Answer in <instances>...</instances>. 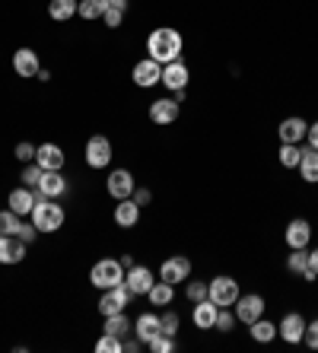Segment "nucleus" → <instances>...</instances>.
<instances>
[{"label": "nucleus", "mask_w": 318, "mask_h": 353, "mask_svg": "<svg viewBox=\"0 0 318 353\" xmlns=\"http://www.w3.org/2000/svg\"><path fill=\"white\" fill-rule=\"evenodd\" d=\"M181 35L179 29H169V26H159V29H153L147 39V51L150 58L159 61V64H169V61H179L181 58Z\"/></svg>", "instance_id": "1"}, {"label": "nucleus", "mask_w": 318, "mask_h": 353, "mask_svg": "<svg viewBox=\"0 0 318 353\" xmlns=\"http://www.w3.org/2000/svg\"><path fill=\"white\" fill-rule=\"evenodd\" d=\"M32 223L39 232H57L64 226V207L54 204V197H41L32 207Z\"/></svg>", "instance_id": "2"}, {"label": "nucleus", "mask_w": 318, "mask_h": 353, "mask_svg": "<svg viewBox=\"0 0 318 353\" xmlns=\"http://www.w3.org/2000/svg\"><path fill=\"white\" fill-rule=\"evenodd\" d=\"M124 268L121 258H102V261L92 264V271H90V280H92V287L99 290H108V287H118V283H124Z\"/></svg>", "instance_id": "3"}, {"label": "nucleus", "mask_w": 318, "mask_h": 353, "mask_svg": "<svg viewBox=\"0 0 318 353\" xmlns=\"http://www.w3.org/2000/svg\"><path fill=\"white\" fill-rule=\"evenodd\" d=\"M112 140L102 137V134H92L90 140H86V150H83V159H86V165L90 169H106L108 163H112Z\"/></svg>", "instance_id": "4"}, {"label": "nucleus", "mask_w": 318, "mask_h": 353, "mask_svg": "<svg viewBox=\"0 0 318 353\" xmlns=\"http://www.w3.org/2000/svg\"><path fill=\"white\" fill-rule=\"evenodd\" d=\"M131 290L118 283V287H108L102 290V299H99V312L102 315H115V312H124L128 305H131Z\"/></svg>", "instance_id": "5"}, {"label": "nucleus", "mask_w": 318, "mask_h": 353, "mask_svg": "<svg viewBox=\"0 0 318 353\" xmlns=\"http://www.w3.org/2000/svg\"><path fill=\"white\" fill-rule=\"evenodd\" d=\"M239 283L232 277H217V280H210V299L220 309H229V305H236V299H239Z\"/></svg>", "instance_id": "6"}, {"label": "nucleus", "mask_w": 318, "mask_h": 353, "mask_svg": "<svg viewBox=\"0 0 318 353\" xmlns=\"http://www.w3.org/2000/svg\"><path fill=\"white\" fill-rule=\"evenodd\" d=\"M153 283H156L153 271H150V268H143V264H131V268H128V274H124V287L131 290L134 296H147Z\"/></svg>", "instance_id": "7"}, {"label": "nucleus", "mask_w": 318, "mask_h": 353, "mask_svg": "<svg viewBox=\"0 0 318 353\" xmlns=\"http://www.w3.org/2000/svg\"><path fill=\"white\" fill-rule=\"evenodd\" d=\"M131 77H134V83H137V86L150 90V86H156V83L163 80V64H159V61H153V58H143V61H137V64H134Z\"/></svg>", "instance_id": "8"}, {"label": "nucleus", "mask_w": 318, "mask_h": 353, "mask_svg": "<svg viewBox=\"0 0 318 353\" xmlns=\"http://www.w3.org/2000/svg\"><path fill=\"white\" fill-rule=\"evenodd\" d=\"M159 277L166 280V283H185L188 277H191V261H188L185 255H175V258H166L163 268H159Z\"/></svg>", "instance_id": "9"}, {"label": "nucleus", "mask_w": 318, "mask_h": 353, "mask_svg": "<svg viewBox=\"0 0 318 353\" xmlns=\"http://www.w3.org/2000/svg\"><path fill=\"white\" fill-rule=\"evenodd\" d=\"M264 315V299L258 293H248V296H239L236 299V319L245 321V325H252Z\"/></svg>", "instance_id": "10"}, {"label": "nucleus", "mask_w": 318, "mask_h": 353, "mask_svg": "<svg viewBox=\"0 0 318 353\" xmlns=\"http://www.w3.org/2000/svg\"><path fill=\"white\" fill-rule=\"evenodd\" d=\"M106 188L115 201H124V197L134 194V175L128 172V169H115V172H108Z\"/></svg>", "instance_id": "11"}, {"label": "nucleus", "mask_w": 318, "mask_h": 353, "mask_svg": "<svg viewBox=\"0 0 318 353\" xmlns=\"http://www.w3.org/2000/svg\"><path fill=\"white\" fill-rule=\"evenodd\" d=\"M150 121L153 124H172L179 121V99H156L150 102Z\"/></svg>", "instance_id": "12"}, {"label": "nucleus", "mask_w": 318, "mask_h": 353, "mask_svg": "<svg viewBox=\"0 0 318 353\" xmlns=\"http://www.w3.org/2000/svg\"><path fill=\"white\" fill-rule=\"evenodd\" d=\"M166 86V90H172V92H179V90H185L188 86V67H185V61H169V64H163V80H159Z\"/></svg>", "instance_id": "13"}, {"label": "nucleus", "mask_w": 318, "mask_h": 353, "mask_svg": "<svg viewBox=\"0 0 318 353\" xmlns=\"http://www.w3.org/2000/svg\"><path fill=\"white\" fill-rule=\"evenodd\" d=\"M277 334L284 337L286 344H302V334H306V319L299 312L284 315V321L277 325Z\"/></svg>", "instance_id": "14"}, {"label": "nucleus", "mask_w": 318, "mask_h": 353, "mask_svg": "<svg viewBox=\"0 0 318 353\" xmlns=\"http://www.w3.org/2000/svg\"><path fill=\"white\" fill-rule=\"evenodd\" d=\"M13 70H17L19 77H26V80H32V77H39V70H41L39 54H35L32 48H19L17 54H13Z\"/></svg>", "instance_id": "15"}, {"label": "nucleus", "mask_w": 318, "mask_h": 353, "mask_svg": "<svg viewBox=\"0 0 318 353\" xmlns=\"http://www.w3.org/2000/svg\"><path fill=\"white\" fill-rule=\"evenodd\" d=\"M35 191H39L41 197H54V201H57V197L67 191V179L57 172V169H45V172H41L39 188H35Z\"/></svg>", "instance_id": "16"}, {"label": "nucleus", "mask_w": 318, "mask_h": 353, "mask_svg": "<svg viewBox=\"0 0 318 353\" xmlns=\"http://www.w3.org/2000/svg\"><path fill=\"white\" fill-rule=\"evenodd\" d=\"M26 242L19 236H0V264H19L26 258Z\"/></svg>", "instance_id": "17"}, {"label": "nucleus", "mask_w": 318, "mask_h": 353, "mask_svg": "<svg viewBox=\"0 0 318 353\" xmlns=\"http://www.w3.org/2000/svg\"><path fill=\"white\" fill-rule=\"evenodd\" d=\"M312 239V226L309 220H302V216H296V220L286 223V245L290 248H306Z\"/></svg>", "instance_id": "18"}, {"label": "nucleus", "mask_w": 318, "mask_h": 353, "mask_svg": "<svg viewBox=\"0 0 318 353\" xmlns=\"http://www.w3.org/2000/svg\"><path fill=\"white\" fill-rule=\"evenodd\" d=\"M277 134H280V140H284V143H299V140L309 134V124H306V118H299V115L284 118V121H280V128H277Z\"/></svg>", "instance_id": "19"}, {"label": "nucleus", "mask_w": 318, "mask_h": 353, "mask_svg": "<svg viewBox=\"0 0 318 353\" xmlns=\"http://www.w3.org/2000/svg\"><path fill=\"white\" fill-rule=\"evenodd\" d=\"M217 315H220V305L213 303V299H201V303H195V325L201 331H213V325H217Z\"/></svg>", "instance_id": "20"}, {"label": "nucleus", "mask_w": 318, "mask_h": 353, "mask_svg": "<svg viewBox=\"0 0 318 353\" xmlns=\"http://www.w3.org/2000/svg\"><path fill=\"white\" fill-rule=\"evenodd\" d=\"M115 223H118L121 230H134V226L140 223V207L134 204V197L118 201V207H115Z\"/></svg>", "instance_id": "21"}, {"label": "nucleus", "mask_w": 318, "mask_h": 353, "mask_svg": "<svg viewBox=\"0 0 318 353\" xmlns=\"http://www.w3.org/2000/svg\"><path fill=\"white\" fill-rule=\"evenodd\" d=\"M35 201H39V194H32V188H26V185H23V188H17V191H10V197H7L10 210H13V214H19V216L32 214Z\"/></svg>", "instance_id": "22"}, {"label": "nucleus", "mask_w": 318, "mask_h": 353, "mask_svg": "<svg viewBox=\"0 0 318 353\" xmlns=\"http://www.w3.org/2000/svg\"><path fill=\"white\" fill-rule=\"evenodd\" d=\"M35 163L41 165V169H64V150L57 147V143H41L39 153H35Z\"/></svg>", "instance_id": "23"}, {"label": "nucleus", "mask_w": 318, "mask_h": 353, "mask_svg": "<svg viewBox=\"0 0 318 353\" xmlns=\"http://www.w3.org/2000/svg\"><path fill=\"white\" fill-rule=\"evenodd\" d=\"M296 169H299V175L309 181V185H318V150H312V147L302 150V159Z\"/></svg>", "instance_id": "24"}, {"label": "nucleus", "mask_w": 318, "mask_h": 353, "mask_svg": "<svg viewBox=\"0 0 318 353\" xmlns=\"http://www.w3.org/2000/svg\"><path fill=\"white\" fill-rule=\"evenodd\" d=\"M134 334H137L140 341H147V344H150V337L159 334V315L143 312L137 321H134Z\"/></svg>", "instance_id": "25"}, {"label": "nucleus", "mask_w": 318, "mask_h": 353, "mask_svg": "<svg viewBox=\"0 0 318 353\" xmlns=\"http://www.w3.org/2000/svg\"><path fill=\"white\" fill-rule=\"evenodd\" d=\"M106 334H112V337H118V341H124V337L131 334V319L124 312H115V315H106Z\"/></svg>", "instance_id": "26"}, {"label": "nucleus", "mask_w": 318, "mask_h": 353, "mask_svg": "<svg viewBox=\"0 0 318 353\" xmlns=\"http://www.w3.org/2000/svg\"><path fill=\"white\" fill-rule=\"evenodd\" d=\"M77 7H80V0H51V3H48V17L57 19V23H67V19L77 17Z\"/></svg>", "instance_id": "27"}, {"label": "nucleus", "mask_w": 318, "mask_h": 353, "mask_svg": "<svg viewBox=\"0 0 318 353\" xmlns=\"http://www.w3.org/2000/svg\"><path fill=\"white\" fill-rule=\"evenodd\" d=\"M147 296H150V303H153V305H169L172 299H175V287H172V283H166V280H156Z\"/></svg>", "instance_id": "28"}, {"label": "nucleus", "mask_w": 318, "mask_h": 353, "mask_svg": "<svg viewBox=\"0 0 318 353\" xmlns=\"http://www.w3.org/2000/svg\"><path fill=\"white\" fill-rule=\"evenodd\" d=\"M248 328H252V337L258 341V344H268V341H274V337H277V325H274V321H268L264 315L258 321H252Z\"/></svg>", "instance_id": "29"}, {"label": "nucleus", "mask_w": 318, "mask_h": 353, "mask_svg": "<svg viewBox=\"0 0 318 353\" xmlns=\"http://www.w3.org/2000/svg\"><path fill=\"white\" fill-rule=\"evenodd\" d=\"M19 214H13V210H0V236H17V230H19Z\"/></svg>", "instance_id": "30"}, {"label": "nucleus", "mask_w": 318, "mask_h": 353, "mask_svg": "<svg viewBox=\"0 0 318 353\" xmlns=\"http://www.w3.org/2000/svg\"><path fill=\"white\" fill-rule=\"evenodd\" d=\"M299 159H302V150L296 147V143H284V147H280V165H284V169H296Z\"/></svg>", "instance_id": "31"}, {"label": "nucleus", "mask_w": 318, "mask_h": 353, "mask_svg": "<svg viewBox=\"0 0 318 353\" xmlns=\"http://www.w3.org/2000/svg\"><path fill=\"white\" fill-rule=\"evenodd\" d=\"M306 268H309V252H306V248H293V255L286 258V271L302 274Z\"/></svg>", "instance_id": "32"}, {"label": "nucleus", "mask_w": 318, "mask_h": 353, "mask_svg": "<svg viewBox=\"0 0 318 353\" xmlns=\"http://www.w3.org/2000/svg\"><path fill=\"white\" fill-rule=\"evenodd\" d=\"M41 169L39 163H26V169H23V175H19V181H23L26 188H39V181H41Z\"/></svg>", "instance_id": "33"}, {"label": "nucleus", "mask_w": 318, "mask_h": 353, "mask_svg": "<svg viewBox=\"0 0 318 353\" xmlns=\"http://www.w3.org/2000/svg\"><path fill=\"white\" fill-rule=\"evenodd\" d=\"M77 17H83V19H102V0H80Z\"/></svg>", "instance_id": "34"}, {"label": "nucleus", "mask_w": 318, "mask_h": 353, "mask_svg": "<svg viewBox=\"0 0 318 353\" xmlns=\"http://www.w3.org/2000/svg\"><path fill=\"white\" fill-rule=\"evenodd\" d=\"M150 350H153V353H172V350H175V337H169V334H163V331H159L156 337H150Z\"/></svg>", "instance_id": "35"}, {"label": "nucleus", "mask_w": 318, "mask_h": 353, "mask_svg": "<svg viewBox=\"0 0 318 353\" xmlns=\"http://www.w3.org/2000/svg\"><path fill=\"white\" fill-rule=\"evenodd\" d=\"M179 325H181V319L175 312H166V315H159V331L163 334H169V337H175L179 334Z\"/></svg>", "instance_id": "36"}, {"label": "nucleus", "mask_w": 318, "mask_h": 353, "mask_svg": "<svg viewBox=\"0 0 318 353\" xmlns=\"http://www.w3.org/2000/svg\"><path fill=\"white\" fill-rule=\"evenodd\" d=\"M185 296L191 303H201V299H210V283H188Z\"/></svg>", "instance_id": "37"}, {"label": "nucleus", "mask_w": 318, "mask_h": 353, "mask_svg": "<svg viewBox=\"0 0 318 353\" xmlns=\"http://www.w3.org/2000/svg\"><path fill=\"white\" fill-rule=\"evenodd\" d=\"M96 350L99 353H121V341H118V337H112V334H102L96 341Z\"/></svg>", "instance_id": "38"}, {"label": "nucleus", "mask_w": 318, "mask_h": 353, "mask_svg": "<svg viewBox=\"0 0 318 353\" xmlns=\"http://www.w3.org/2000/svg\"><path fill=\"white\" fill-rule=\"evenodd\" d=\"M102 23L108 26V29H118V26L124 23V10H115V7H106L102 10Z\"/></svg>", "instance_id": "39"}, {"label": "nucleus", "mask_w": 318, "mask_h": 353, "mask_svg": "<svg viewBox=\"0 0 318 353\" xmlns=\"http://www.w3.org/2000/svg\"><path fill=\"white\" fill-rule=\"evenodd\" d=\"M35 153H39V147H32V143H17V159L19 163H35Z\"/></svg>", "instance_id": "40"}, {"label": "nucleus", "mask_w": 318, "mask_h": 353, "mask_svg": "<svg viewBox=\"0 0 318 353\" xmlns=\"http://www.w3.org/2000/svg\"><path fill=\"white\" fill-rule=\"evenodd\" d=\"M17 236L23 239L26 245H32L35 242V236H39V230H35V223H19V230H17Z\"/></svg>", "instance_id": "41"}, {"label": "nucleus", "mask_w": 318, "mask_h": 353, "mask_svg": "<svg viewBox=\"0 0 318 353\" xmlns=\"http://www.w3.org/2000/svg\"><path fill=\"white\" fill-rule=\"evenodd\" d=\"M302 344H309L312 350H318V319L312 325H306V334H302Z\"/></svg>", "instance_id": "42"}, {"label": "nucleus", "mask_w": 318, "mask_h": 353, "mask_svg": "<svg viewBox=\"0 0 318 353\" xmlns=\"http://www.w3.org/2000/svg\"><path fill=\"white\" fill-rule=\"evenodd\" d=\"M232 325H236V319H232V312H226V309H220V315H217V325H213V328H217V331H229V328H232Z\"/></svg>", "instance_id": "43"}, {"label": "nucleus", "mask_w": 318, "mask_h": 353, "mask_svg": "<svg viewBox=\"0 0 318 353\" xmlns=\"http://www.w3.org/2000/svg\"><path fill=\"white\" fill-rule=\"evenodd\" d=\"M134 204H137V207H147L150 204V201H153V191H150V188H134Z\"/></svg>", "instance_id": "44"}, {"label": "nucleus", "mask_w": 318, "mask_h": 353, "mask_svg": "<svg viewBox=\"0 0 318 353\" xmlns=\"http://www.w3.org/2000/svg\"><path fill=\"white\" fill-rule=\"evenodd\" d=\"M306 137H309V147H312V150H318V121L309 128V134H306Z\"/></svg>", "instance_id": "45"}, {"label": "nucleus", "mask_w": 318, "mask_h": 353, "mask_svg": "<svg viewBox=\"0 0 318 353\" xmlns=\"http://www.w3.org/2000/svg\"><path fill=\"white\" fill-rule=\"evenodd\" d=\"M115 7V10H128V0H102V10Z\"/></svg>", "instance_id": "46"}, {"label": "nucleus", "mask_w": 318, "mask_h": 353, "mask_svg": "<svg viewBox=\"0 0 318 353\" xmlns=\"http://www.w3.org/2000/svg\"><path fill=\"white\" fill-rule=\"evenodd\" d=\"M121 350L124 353H137L140 347H137V341H121Z\"/></svg>", "instance_id": "47"}, {"label": "nucleus", "mask_w": 318, "mask_h": 353, "mask_svg": "<svg viewBox=\"0 0 318 353\" xmlns=\"http://www.w3.org/2000/svg\"><path fill=\"white\" fill-rule=\"evenodd\" d=\"M309 268L318 274V248H315V252H309Z\"/></svg>", "instance_id": "48"}]
</instances>
